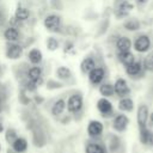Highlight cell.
Returning <instances> with one entry per match:
<instances>
[{"label": "cell", "instance_id": "obj_1", "mask_svg": "<svg viewBox=\"0 0 153 153\" xmlns=\"http://www.w3.org/2000/svg\"><path fill=\"white\" fill-rule=\"evenodd\" d=\"M43 25L50 32H60L61 26H62V19H61L60 16H57L55 13H51V14H48L44 18Z\"/></svg>", "mask_w": 153, "mask_h": 153}, {"label": "cell", "instance_id": "obj_2", "mask_svg": "<svg viewBox=\"0 0 153 153\" xmlns=\"http://www.w3.org/2000/svg\"><path fill=\"white\" fill-rule=\"evenodd\" d=\"M25 78H27L29 80L33 81L37 86L43 84V69L42 67H39V65H32L30 68H27L25 71Z\"/></svg>", "mask_w": 153, "mask_h": 153}, {"label": "cell", "instance_id": "obj_3", "mask_svg": "<svg viewBox=\"0 0 153 153\" xmlns=\"http://www.w3.org/2000/svg\"><path fill=\"white\" fill-rule=\"evenodd\" d=\"M24 51V48L22 44L17 42H7L6 49H5V55L8 60H18L22 57Z\"/></svg>", "mask_w": 153, "mask_h": 153}, {"label": "cell", "instance_id": "obj_4", "mask_svg": "<svg viewBox=\"0 0 153 153\" xmlns=\"http://www.w3.org/2000/svg\"><path fill=\"white\" fill-rule=\"evenodd\" d=\"M84 105V100H82V96L80 93H73L72 96H69L68 100H67V110L72 114H76L82 109Z\"/></svg>", "mask_w": 153, "mask_h": 153}, {"label": "cell", "instance_id": "obj_5", "mask_svg": "<svg viewBox=\"0 0 153 153\" xmlns=\"http://www.w3.org/2000/svg\"><path fill=\"white\" fill-rule=\"evenodd\" d=\"M133 8H134V5L128 0H120L116 2V6H115V17L118 19L126 18L128 17L129 12Z\"/></svg>", "mask_w": 153, "mask_h": 153}, {"label": "cell", "instance_id": "obj_6", "mask_svg": "<svg viewBox=\"0 0 153 153\" xmlns=\"http://www.w3.org/2000/svg\"><path fill=\"white\" fill-rule=\"evenodd\" d=\"M87 75H88L90 84L93 86H98L103 82V80L105 78V69L102 66H96Z\"/></svg>", "mask_w": 153, "mask_h": 153}, {"label": "cell", "instance_id": "obj_7", "mask_svg": "<svg viewBox=\"0 0 153 153\" xmlns=\"http://www.w3.org/2000/svg\"><path fill=\"white\" fill-rule=\"evenodd\" d=\"M133 45L137 53H146L151 48V38L147 35H140L135 37Z\"/></svg>", "mask_w": 153, "mask_h": 153}, {"label": "cell", "instance_id": "obj_8", "mask_svg": "<svg viewBox=\"0 0 153 153\" xmlns=\"http://www.w3.org/2000/svg\"><path fill=\"white\" fill-rule=\"evenodd\" d=\"M114 88H115V94H117L120 98L127 97L130 93V88H129L127 81L123 78L116 79V81L114 84Z\"/></svg>", "mask_w": 153, "mask_h": 153}, {"label": "cell", "instance_id": "obj_9", "mask_svg": "<svg viewBox=\"0 0 153 153\" xmlns=\"http://www.w3.org/2000/svg\"><path fill=\"white\" fill-rule=\"evenodd\" d=\"M126 68V73L131 76V78H139V75H143L145 74V69H143V66H142V62L141 61H134L131 65L124 67Z\"/></svg>", "mask_w": 153, "mask_h": 153}, {"label": "cell", "instance_id": "obj_10", "mask_svg": "<svg viewBox=\"0 0 153 153\" xmlns=\"http://www.w3.org/2000/svg\"><path fill=\"white\" fill-rule=\"evenodd\" d=\"M97 109L99 110V112L104 116V117H109L112 115L114 112V108H112V104L110 100H108L105 97L98 99L97 102Z\"/></svg>", "mask_w": 153, "mask_h": 153}, {"label": "cell", "instance_id": "obj_11", "mask_svg": "<svg viewBox=\"0 0 153 153\" xmlns=\"http://www.w3.org/2000/svg\"><path fill=\"white\" fill-rule=\"evenodd\" d=\"M4 38L7 42H18L20 39V32L18 30V27L14 26H7L4 30Z\"/></svg>", "mask_w": 153, "mask_h": 153}, {"label": "cell", "instance_id": "obj_12", "mask_svg": "<svg viewBox=\"0 0 153 153\" xmlns=\"http://www.w3.org/2000/svg\"><path fill=\"white\" fill-rule=\"evenodd\" d=\"M136 117H137V124H139V127H140V128L146 127L147 120H148V108H147L146 104L139 105Z\"/></svg>", "mask_w": 153, "mask_h": 153}, {"label": "cell", "instance_id": "obj_13", "mask_svg": "<svg viewBox=\"0 0 153 153\" xmlns=\"http://www.w3.org/2000/svg\"><path fill=\"white\" fill-rule=\"evenodd\" d=\"M128 123H129L128 117H127L126 115H123V114H120V115H117V116L114 118L112 127H114V129H116L117 131H123V130L127 128Z\"/></svg>", "mask_w": 153, "mask_h": 153}, {"label": "cell", "instance_id": "obj_14", "mask_svg": "<svg viewBox=\"0 0 153 153\" xmlns=\"http://www.w3.org/2000/svg\"><path fill=\"white\" fill-rule=\"evenodd\" d=\"M116 49L117 51H130V48H131V41L129 37L127 36H121L116 39Z\"/></svg>", "mask_w": 153, "mask_h": 153}, {"label": "cell", "instance_id": "obj_15", "mask_svg": "<svg viewBox=\"0 0 153 153\" xmlns=\"http://www.w3.org/2000/svg\"><path fill=\"white\" fill-rule=\"evenodd\" d=\"M96 66H97L96 65V60L92 56H86L80 62V71H81L82 74H88Z\"/></svg>", "mask_w": 153, "mask_h": 153}, {"label": "cell", "instance_id": "obj_16", "mask_svg": "<svg viewBox=\"0 0 153 153\" xmlns=\"http://www.w3.org/2000/svg\"><path fill=\"white\" fill-rule=\"evenodd\" d=\"M27 60L31 65H41L43 61V54L38 48H32L27 53Z\"/></svg>", "mask_w": 153, "mask_h": 153}, {"label": "cell", "instance_id": "obj_17", "mask_svg": "<svg viewBox=\"0 0 153 153\" xmlns=\"http://www.w3.org/2000/svg\"><path fill=\"white\" fill-rule=\"evenodd\" d=\"M117 60L124 66H129L135 61V56L130 51H117Z\"/></svg>", "mask_w": 153, "mask_h": 153}, {"label": "cell", "instance_id": "obj_18", "mask_svg": "<svg viewBox=\"0 0 153 153\" xmlns=\"http://www.w3.org/2000/svg\"><path fill=\"white\" fill-rule=\"evenodd\" d=\"M103 131V124L99 121H91L87 126V133L91 136H98Z\"/></svg>", "mask_w": 153, "mask_h": 153}, {"label": "cell", "instance_id": "obj_19", "mask_svg": "<svg viewBox=\"0 0 153 153\" xmlns=\"http://www.w3.org/2000/svg\"><path fill=\"white\" fill-rule=\"evenodd\" d=\"M29 17H30V11L26 7L18 5L17 8H16V11H14V18L17 20H19L20 23H23V22L27 20Z\"/></svg>", "mask_w": 153, "mask_h": 153}, {"label": "cell", "instance_id": "obj_20", "mask_svg": "<svg viewBox=\"0 0 153 153\" xmlns=\"http://www.w3.org/2000/svg\"><path fill=\"white\" fill-rule=\"evenodd\" d=\"M55 74H56V78L57 79L63 80V81H67V80H69L72 78V71L68 67H66V66H60L56 69Z\"/></svg>", "mask_w": 153, "mask_h": 153}, {"label": "cell", "instance_id": "obj_21", "mask_svg": "<svg viewBox=\"0 0 153 153\" xmlns=\"http://www.w3.org/2000/svg\"><path fill=\"white\" fill-rule=\"evenodd\" d=\"M99 93L103 97H105V98L114 96L115 94L114 85L110 84V82H103V84H100V86H99Z\"/></svg>", "mask_w": 153, "mask_h": 153}, {"label": "cell", "instance_id": "obj_22", "mask_svg": "<svg viewBox=\"0 0 153 153\" xmlns=\"http://www.w3.org/2000/svg\"><path fill=\"white\" fill-rule=\"evenodd\" d=\"M118 109L122 111H131L134 109V102L129 97H123L118 102Z\"/></svg>", "mask_w": 153, "mask_h": 153}, {"label": "cell", "instance_id": "obj_23", "mask_svg": "<svg viewBox=\"0 0 153 153\" xmlns=\"http://www.w3.org/2000/svg\"><path fill=\"white\" fill-rule=\"evenodd\" d=\"M65 109H66V102H65V99L60 98V99H57V100L54 103V105L51 106V114H53L54 116H60V115L65 111Z\"/></svg>", "mask_w": 153, "mask_h": 153}, {"label": "cell", "instance_id": "obj_24", "mask_svg": "<svg viewBox=\"0 0 153 153\" xmlns=\"http://www.w3.org/2000/svg\"><path fill=\"white\" fill-rule=\"evenodd\" d=\"M140 141L145 145L153 143V133H151L146 127L140 128Z\"/></svg>", "mask_w": 153, "mask_h": 153}, {"label": "cell", "instance_id": "obj_25", "mask_svg": "<svg viewBox=\"0 0 153 153\" xmlns=\"http://www.w3.org/2000/svg\"><path fill=\"white\" fill-rule=\"evenodd\" d=\"M141 24L136 18H129L123 23V27L128 31H137L140 29Z\"/></svg>", "mask_w": 153, "mask_h": 153}, {"label": "cell", "instance_id": "obj_26", "mask_svg": "<svg viewBox=\"0 0 153 153\" xmlns=\"http://www.w3.org/2000/svg\"><path fill=\"white\" fill-rule=\"evenodd\" d=\"M12 146H13V149H14L16 152L22 153V152H25V151H26V148H27V142H26L25 139L17 137V139L14 140V142L12 143Z\"/></svg>", "mask_w": 153, "mask_h": 153}, {"label": "cell", "instance_id": "obj_27", "mask_svg": "<svg viewBox=\"0 0 153 153\" xmlns=\"http://www.w3.org/2000/svg\"><path fill=\"white\" fill-rule=\"evenodd\" d=\"M142 66L146 72H153V51L148 53V55L145 56L142 61Z\"/></svg>", "mask_w": 153, "mask_h": 153}, {"label": "cell", "instance_id": "obj_28", "mask_svg": "<svg viewBox=\"0 0 153 153\" xmlns=\"http://www.w3.org/2000/svg\"><path fill=\"white\" fill-rule=\"evenodd\" d=\"M45 45H47V49H48V50H50V51H55V50H57V49H59L60 43H59V41H57L55 37L50 36V37H48V38H47Z\"/></svg>", "mask_w": 153, "mask_h": 153}, {"label": "cell", "instance_id": "obj_29", "mask_svg": "<svg viewBox=\"0 0 153 153\" xmlns=\"http://www.w3.org/2000/svg\"><path fill=\"white\" fill-rule=\"evenodd\" d=\"M86 153H104V148L98 143H88L86 147Z\"/></svg>", "mask_w": 153, "mask_h": 153}, {"label": "cell", "instance_id": "obj_30", "mask_svg": "<svg viewBox=\"0 0 153 153\" xmlns=\"http://www.w3.org/2000/svg\"><path fill=\"white\" fill-rule=\"evenodd\" d=\"M16 139H17V134H16V131H14L13 129H8V130L6 131V140H7L10 143H13Z\"/></svg>", "mask_w": 153, "mask_h": 153}, {"label": "cell", "instance_id": "obj_31", "mask_svg": "<svg viewBox=\"0 0 153 153\" xmlns=\"http://www.w3.org/2000/svg\"><path fill=\"white\" fill-rule=\"evenodd\" d=\"M48 86V88H60V87H62V84L61 82H57V81H55V80H49L48 81V84H47Z\"/></svg>", "mask_w": 153, "mask_h": 153}, {"label": "cell", "instance_id": "obj_32", "mask_svg": "<svg viewBox=\"0 0 153 153\" xmlns=\"http://www.w3.org/2000/svg\"><path fill=\"white\" fill-rule=\"evenodd\" d=\"M7 22V17H6V13L2 8H0V27H2Z\"/></svg>", "mask_w": 153, "mask_h": 153}, {"label": "cell", "instance_id": "obj_33", "mask_svg": "<svg viewBox=\"0 0 153 153\" xmlns=\"http://www.w3.org/2000/svg\"><path fill=\"white\" fill-rule=\"evenodd\" d=\"M73 47H74V44H73L72 42H67V43L65 44V53H68L69 50H72Z\"/></svg>", "mask_w": 153, "mask_h": 153}, {"label": "cell", "instance_id": "obj_34", "mask_svg": "<svg viewBox=\"0 0 153 153\" xmlns=\"http://www.w3.org/2000/svg\"><path fill=\"white\" fill-rule=\"evenodd\" d=\"M135 1H136L137 5H143V4H146L148 0H135Z\"/></svg>", "mask_w": 153, "mask_h": 153}, {"label": "cell", "instance_id": "obj_35", "mask_svg": "<svg viewBox=\"0 0 153 153\" xmlns=\"http://www.w3.org/2000/svg\"><path fill=\"white\" fill-rule=\"evenodd\" d=\"M35 100H36V103H38V104H39V103H42V102H43V98H42V97H35Z\"/></svg>", "mask_w": 153, "mask_h": 153}, {"label": "cell", "instance_id": "obj_36", "mask_svg": "<svg viewBox=\"0 0 153 153\" xmlns=\"http://www.w3.org/2000/svg\"><path fill=\"white\" fill-rule=\"evenodd\" d=\"M149 120H151V122H152V123H153V112H152V114H151V116H149Z\"/></svg>", "mask_w": 153, "mask_h": 153}, {"label": "cell", "instance_id": "obj_37", "mask_svg": "<svg viewBox=\"0 0 153 153\" xmlns=\"http://www.w3.org/2000/svg\"><path fill=\"white\" fill-rule=\"evenodd\" d=\"M2 130H4V127H2V124H1V123H0V133H1V131H2Z\"/></svg>", "mask_w": 153, "mask_h": 153}, {"label": "cell", "instance_id": "obj_38", "mask_svg": "<svg viewBox=\"0 0 153 153\" xmlns=\"http://www.w3.org/2000/svg\"><path fill=\"white\" fill-rule=\"evenodd\" d=\"M0 103H1V92H0Z\"/></svg>", "mask_w": 153, "mask_h": 153}]
</instances>
